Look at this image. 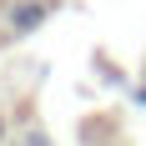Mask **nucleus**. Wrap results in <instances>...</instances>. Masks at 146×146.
<instances>
[{
  "label": "nucleus",
  "instance_id": "nucleus-1",
  "mask_svg": "<svg viewBox=\"0 0 146 146\" xmlns=\"http://www.w3.org/2000/svg\"><path fill=\"white\" fill-rule=\"evenodd\" d=\"M40 5H25V10H20V15H10V20H15V25H20V30H30V25H35V20H40Z\"/></svg>",
  "mask_w": 146,
  "mask_h": 146
}]
</instances>
